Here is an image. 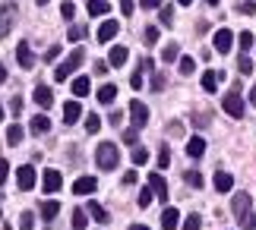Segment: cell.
Instances as JSON below:
<instances>
[{"label":"cell","instance_id":"obj_44","mask_svg":"<svg viewBox=\"0 0 256 230\" xmlns=\"http://www.w3.org/2000/svg\"><path fill=\"white\" fill-rule=\"evenodd\" d=\"M73 13H76L73 3H60V16H64V19H73Z\"/></svg>","mask_w":256,"mask_h":230},{"label":"cell","instance_id":"obj_25","mask_svg":"<svg viewBox=\"0 0 256 230\" xmlns=\"http://www.w3.org/2000/svg\"><path fill=\"white\" fill-rule=\"evenodd\" d=\"M114 98H117V85H102L98 88V101L102 104H111Z\"/></svg>","mask_w":256,"mask_h":230},{"label":"cell","instance_id":"obj_13","mask_svg":"<svg viewBox=\"0 0 256 230\" xmlns=\"http://www.w3.org/2000/svg\"><path fill=\"white\" fill-rule=\"evenodd\" d=\"M117 32H120V25H117L114 19H108V22H102V25H98V41H102V44H108V41H111V38H114Z\"/></svg>","mask_w":256,"mask_h":230},{"label":"cell","instance_id":"obj_58","mask_svg":"<svg viewBox=\"0 0 256 230\" xmlns=\"http://www.w3.org/2000/svg\"><path fill=\"white\" fill-rule=\"evenodd\" d=\"M177 3H184V6H190V3H193V0H177Z\"/></svg>","mask_w":256,"mask_h":230},{"label":"cell","instance_id":"obj_38","mask_svg":"<svg viewBox=\"0 0 256 230\" xmlns=\"http://www.w3.org/2000/svg\"><path fill=\"white\" fill-rule=\"evenodd\" d=\"M240 227H244V230H256V215H253V212L244 215V218H240Z\"/></svg>","mask_w":256,"mask_h":230},{"label":"cell","instance_id":"obj_22","mask_svg":"<svg viewBox=\"0 0 256 230\" xmlns=\"http://www.w3.org/2000/svg\"><path fill=\"white\" fill-rule=\"evenodd\" d=\"M57 215H60V205H57L54 199H48V202H42V218H44V221H54Z\"/></svg>","mask_w":256,"mask_h":230},{"label":"cell","instance_id":"obj_2","mask_svg":"<svg viewBox=\"0 0 256 230\" xmlns=\"http://www.w3.org/2000/svg\"><path fill=\"white\" fill-rule=\"evenodd\" d=\"M82 60H86V51H80V47H76V51H70V57H66L64 63L54 69V79H60V82H64V79H70L76 69L82 66Z\"/></svg>","mask_w":256,"mask_h":230},{"label":"cell","instance_id":"obj_53","mask_svg":"<svg viewBox=\"0 0 256 230\" xmlns=\"http://www.w3.org/2000/svg\"><path fill=\"white\" fill-rule=\"evenodd\" d=\"M240 13H247V16L256 13V3H240Z\"/></svg>","mask_w":256,"mask_h":230},{"label":"cell","instance_id":"obj_18","mask_svg":"<svg viewBox=\"0 0 256 230\" xmlns=\"http://www.w3.org/2000/svg\"><path fill=\"white\" fill-rule=\"evenodd\" d=\"M222 79H224L222 73H215V69H206V73H202V88H206V92H215Z\"/></svg>","mask_w":256,"mask_h":230},{"label":"cell","instance_id":"obj_23","mask_svg":"<svg viewBox=\"0 0 256 230\" xmlns=\"http://www.w3.org/2000/svg\"><path fill=\"white\" fill-rule=\"evenodd\" d=\"M88 16H104L108 9H111V3H108V0H88Z\"/></svg>","mask_w":256,"mask_h":230},{"label":"cell","instance_id":"obj_11","mask_svg":"<svg viewBox=\"0 0 256 230\" xmlns=\"http://www.w3.org/2000/svg\"><path fill=\"white\" fill-rule=\"evenodd\" d=\"M42 186H44V193H57V189L64 186V180H60L57 171H44L42 174Z\"/></svg>","mask_w":256,"mask_h":230},{"label":"cell","instance_id":"obj_35","mask_svg":"<svg viewBox=\"0 0 256 230\" xmlns=\"http://www.w3.org/2000/svg\"><path fill=\"white\" fill-rule=\"evenodd\" d=\"M98 126H102L98 114H88V117H86V129H88V133H98Z\"/></svg>","mask_w":256,"mask_h":230},{"label":"cell","instance_id":"obj_15","mask_svg":"<svg viewBox=\"0 0 256 230\" xmlns=\"http://www.w3.org/2000/svg\"><path fill=\"white\" fill-rule=\"evenodd\" d=\"M126 57H130V51H126V47H120V44H114L111 51H108V63H111V66H124Z\"/></svg>","mask_w":256,"mask_h":230},{"label":"cell","instance_id":"obj_31","mask_svg":"<svg viewBox=\"0 0 256 230\" xmlns=\"http://www.w3.org/2000/svg\"><path fill=\"white\" fill-rule=\"evenodd\" d=\"M73 230H86V212H82V208L73 212Z\"/></svg>","mask_w":256,"mask_h":230},{"label":"cell","instance_id":"obj_14","mask_svg":"<svg viewBox=\"0 0 256 230\" xmlns=\"http://www.w3.org/2000/svg\"><path fill=\"white\" fill-rule=\"evenodd\" d=\"M48 129H51V120H48L44 114H35L32 123H28V133H32V136H44Z\"/></svg>","mask_w":256,"mask_h":230},{"label":"cell","instance_id":"obj_43","mask_svg":"<svg viewBox=\"0 0 256 230\" xmlns=\"http://www.w3.org/2000/svg\"><path fill=\"white\" fill-rule=\"evenodd\" d=\"M152 88H155V92H162V88H164V76L162 73H152Z\"/></svg>","mask_w":256,"mask_h":230},{"label":"cell","instance_id":"obj_34","mask_svg":"<svg viewBox=\"0 0 256 230\" xmlns=\"http://www.w3.org/2000/svg\"><path fill=\"white\" fill-rule=\"evenodd\" d=\"M202 221H200V215H186V221H184V230H200Z\"/></svg>","mask_w":256,"mask_h":230},{"label":"cell","instance_id":"obj_55","mask_svg":"<svg viewBox=\"0 0 256 230\" xmlns=\"http://www.w3.org/2000/svg\"><path fill=\"white\" fill-rule=\"evenodd\" d=\"M4 82H6V66L0 63V85H4Z\"/></svg>","mask_w":256,"mask_h":230},{"label":"cell","instance_id":"obj_37","mask_svg":"<svg viewBox=\"0 0 256 230\" xmlns=\"http://www.w3.org/2000/svg\"><path fill=\"white\" fill-rule=\"evenodd\" d=\"M184 180H186V183H190L193 189H200V186H202V174H196V171H190V174H186Z\"/></svg>","mask_w":256,"mask_h":230},{"label":"cell","instance_id":"obj_52","mask_svg":"<svg viewBox=\"0 0 256 230\" xmlns=\"http://www.w3.org/2000/svg\"><path fill=\"white\" fill-rule=\"evenodd\" d=\"M108 120H111V126H117V123L124 120V114H120V111H111V117H108Z\"/></svg>","mask_w":256,"mask_h":230},{"label":"cell","instance_id":"obj_27","mask_svg":"<svg viewBox=\"0 0 256 230\" xmlns=\"http://www.w3.org/2000/svg\"><path fill=\"white\" fill-rule=\"evenodd\" d=\"M88 215H92L98 224H104V221H108V212H104V208L98 205V202H88Z\"/></svg>","mask_w":256,"mask_h":230},{"label":"cell","instance_id":"obj_51","mask_svg":"<svg viewBox=\"0 0 256 230\" xmlns=\"http://www.w3.org/2000/svg\"><path fill=\"white\" fill-rule=\"evenodd\" d=\"M171 19H174V13H171V6H164V9H162V22H164V25H168V22H171Z\"/></svg>","mask_w":256,"mask_h":230},{"label":"cell","instance_id":"obj_16","mask_svg":"<svg viewBox=\"0 0 256 230\" xmlns=\"http://www.w3.org/2000/svg\"><path fill=\"white\" fill-rule=\"evenodd\" d=\"M186 155H190V158H202L206 155V139L202 136H193L190 142H186Z\"/></svg>","mask_w":256,"mask_h":230},{"label":"cell","instance_id":"obj_5","mask_svg":"<svg viewBox=\"0 0 256 230\" xmlns=\"http://www.w3.org/2000/svg\"><path fill=\"white\" fill-rule=\"evenodd\" d=\"M250 193H234V199H231V212H234V218H238V221H240V218L244 215H250Z\"/></svg>","mask_w":256,"mask_h":230},{"label":"cell","instance_id":"obj_6","mask_svg":"<svg viewBox=\"0 0 256 230\" xmlns=\"http://www.w3.org/2000/svg\"><path fill=\"white\" fill-rule=\"evenodd\" d=\"M32 98H35V104L42 107V111H48V107H54V92H51L48 85H35Z\"/></svg>","mask_w":256,"mask_h":230},{"label":"cell","instance_id":"obj_54","mask_svg":"<svg viewBox=\"0 0 256 230\" xmlns=\"http://www.w3.org/2000/svg\"><path fill=\"white\" fill-rule=\"evenodd\" d=\"M57 54H60V47H57V44H54V47H51V51H48L44 57H48V60H57Z\"/></svg>","mask_w":256,"mask_h":230},{"label":"cell","instance_id":"obj_1","mask_svg":"<svg viewBox=\"0 0 256 230\" xmlns=\"http://www.w3.org/2000/svg\"><path fill=\"white\" fill-rule=\"evenodd\" d=\"M95 161H98L102 171H114V167L120 164V152H117L114 142H102V145H98V152H95Z\"/></svg>","mask_w":256,"mask_h":230},{"label":"cell","instance_id":"obj_32","mask_svg":"<svg viewBox=\"0 0 256 230\" xmlns=\"http://www.w3.org/2000/svg\"><path fill=\"white\" fill-rule=\"evenodd\" d=\"M238 69H240V73H244V76H250V73H253V60H250L247 54H244V57L238 60Z\"/></svg>","mask_w":256,"mask_h":230},{"label":"cell","instance_id":"obj_17","mask_svg":"<svg viewBox=\"0 0 256 230\" xmlns=\"http://www.w3.org/2000/svg\"><path fill=\"white\" fill-rule=\"evenodd\" d=\"M149 186H152V193L162 199H168V186H164V180H162V174H149Z\"/></svg>","mask_w":256,"mask_h":230},{"label":"cell","instance_id":"obj_42","mask_svg":"<svg viewBox=\"0 0 256 230\" xmlns=\"http://www.w3.org/2000/svg\"><path fill=\"white\" fill-rule=\"evenodd\" d=\"M82 38H86V28L82 25H73L70 28V41H82Z\"/></svg>","mask_w":256,"mask_h":230},{"label":"cell","instance_id":"obj_41","mask_svg":"<svg viewBox=\"0 0 256 230\" xmlns=\"http://www.w3.org/2000/svg\"><path fill=\"white\" fill-rule=\"evenodd\" d=\"M168 164H171V152H168V148L162 145V152H158V167L164 171V167H168Z\"/></svg>","mask_w":256,"mask_h":230},{"label":"cell","instance_id":"obj_33","mask_svg":"<svg viewBox=\"0 0 256 230\" xmlns=\"http://www.w3.org/2000/svg\"><path fill=\"white\" fill-rule=\"evenodd\" d=\"M32 227H35V215L26 212L22 218H19V230H32Z\"/></svg>","mask_w":256,"mask_h":230},{"label":"cell","instance_id":"obj_40","mask_svg":"<svg viewBox=\"0 0 256 230\" xmlns=\"http://www.w3.org/2000/svg\"><path fill=\"white\" fill-rule=\"evenodd\" d=\"M152 196H155V193H152V186H146V189H140V205L146 208V205L152 202Z\"/></svg>","mask_w":256,"mask_h":230},{"label":"cell","instance_id":"obj_46","mask_svg":"<svg viewBox=\"0 0 256 230\" xmlns=\"http://www.w3.org/2000/svg\"><path fill=\"white\" fill-rule=\"evenodd\" d=\"M168 133H171V136H184V123H177V120H174V123L168 126Z\"/></svg>","mask_w":256,"mask_h":230},{"label":"cell","instance_id":"obj_20","mask_svg":"<svg viewBox=\"0 0 256 230\" xmlns=\"http://www.w3.org/2000/svg\"><path fill=\"white\" fill-rule=\"evenodd\" d=\"M177 224H180V215H177V208H164V212H162V227H164V230H174Z\"/></svg>","mask_w":256,"mask_h":230},{"label":"cell","instance_id":"obj_21","mask_svg":"<svg viewBox=\"0 0 256 230\" xmlns=\"http://www.w3.org/2000/svg\"><path fill=\"white\" fill-rule=\"evenodd\" d=\"M80 114H82V107L76 104V101H66V104H64V123H76V120H80Z\"/></svg>","mask_w":256,"mask_h":230},{"label":"cell","instance_id":"obj_47","mask_svg":"<svg viewBox=\"0 0 256 230\" xmlns=\"http://www.w3.org/2000/svg\"><path fill=\"white\" fill-rule=\"evenodd\" d=\"M6 174H10V164L0 158V183H6Z\"/></svg>","mask_w":256,"mask_h":230},{"label":"cell","instance_id":"obj_56","mask_svg":"<svg viewBox=\"0 0 256 230\" xmlns=\"http://www.w3.org/2000/svg\"><path fill=\"white\" fill-rule=\"evenodd\" d=\"M250 104H256V85H253V92H250Z\"/></svg>","mask_w":256,"mask_h":230},{"label":"cell","instance_id":"obj_4","mask_svg":"<svg viewBox=\"0 0 256 230\" xmlns=\"http://www.w3.org/2000/svg\"><path fill=\"white\" fill-rule=\"evenodd\" d=\"M13 19H16V3H0V38L10 35Z\"/></svg>","mask_w":256,"mask_h":230},{"label":"cell","instance_id":"obj_62","mask_svg":"<svg viewBox=\"0 0 256 230\" xmlns=\"http://www.w3.org/2000/svg\"><path fill=\"white\" fill-rule=\"evenodd\" d=\"M6 230H13V227H6Z\"/></svg>","mask_w":256,"mask_h":230},{"label":"cell","instance_id":"obj_26","mask_svg":"<svg viewBox=\"0 0 256 230\" xmlns=\"http://www.w3.org/2000/svg\"><path fill=\"white\" fill-rule=\"evenodd\" d=\"M6 142L10 145H19V142H22V126H19V123H13V126L6 129Z\"/></svg>","mask_w":256,"mask_h":230},{"label":"cell","instance_id":"obj_49","mask_svg":"<svg viewBox=\"0 0 256 230\" xmlns=\"http://www.w3.org/2000/svg\"><path fill=\"white\" fill-rule=\"evenodd\" d=\"M136 129H140V126H133V129H126V133H124V142H136Z\"/></svg>","mask_w":256,"mask_h":230},{"label":"cell","instance_id":"obj_8","mask_svg":"<svg viewBox=\"0 0 256 230\" xmlns=\"http://www.w3.org/2000/svg\"><path fill=\"white\" fill-rule=\"evenodd\" d=\"M16 183H19V189H32L35 186V167L32 164H22L16 171Z\"/></svg>","mask_w":256,"mask_h":230},{"label":"cell","instance_id":"obj_30","mask_svg":"<svg viewBox=\"0 0 256 230\" xmlns=\"http://www.w3.org/2000/svg\"><path fill=\"white\" fill-rule=\"evenodd\" d=\"M142 41H146V44H155V41H158V28H155V25H146Z\"/></svg>","mask_w":256,"mask_h":230},{"label":"cell","instance_id":"obj_24","mask_svg":"<svg viewBox=\"0 0 256 230\" xmlns=\"http://www.w3.org/2000/svg\"><path fill=\"white\" fill-rule=\"evenodd\" d=\"M88 88H92V85H88V76H76V79H73V95H76V98L88 95Z\"/></svg>","mask_w":256,"mask_h":230},{"label":"cell","instance_id":"obj_45","mask_svg":"<svg viewBox=\"0 0 256 230\" xmlns=\"http://www.w3.org/2000/svg\"><path fill=\"white\" fill-rule=\"evenodd\" d=\"M22 98H13V101H10V111H13V114H22Z\"/></svg>","mask_w":256,"mask_h":230},{"label":"cell","instance_id":"obj_28","mask_svg":"<svg viewBox=\"0 0 256 230\" xmlns=\"http://www.w3.org/2000/svg\"><path fill=\"white\" fill-rule=\"evenodd\" d=\"M130 161L136 164V167H142L146 161H149V152H146V148L140 145V148H133V155H130Z\"/></svg>","mask_w":256,"mask_h":230},{"label":"cell","instance_id":"obj_3","mask_svg":"<svg viewBox=\"0 0 256 230\" xmlns=\"http://www.w3.org/2000/svg\"><path fill=\"white\" fill-rule=\"evenodd\" d=\"M222 107H224V114L228 117H244V98H240V92H228L224 95V101H222Z\"/></svg>","mask_w":256,"mask_h":230},{"label":"cell","instance_id":"obj_36","mask_svg":"<svg viewBox=\"0 0 256 230\" xmlns=\"http://www.w3.org/2000/svg\"><path fill=\"white\" fill-rule=\"evenodd\" d=\"M193 69H196V63H193V57H180V73H184V76H190Z\"/></svg>","mask_w":256,"mask_h":230},{"label":"cell","instance_id":"obj_9","mask_svg":"<svg viewBox=\"0 0 256 230\" xmlns=\"http://www.w3.org/2000/svg\"><path fill=\"white\" fill-rule=\"evenodd\" d=\"M16 60L22 69H32L35 66V57H32V47H28V41H19L16 44Z\"/></svg>","mask_w":256,"mask_h":230},{"label":"cell","instance_id":"obj_19","mask_svg":"<svg viewBox=\"0 0 256 230\" xmlns=\"http://www.w3.org/2000/svg\"><path fill=\"white\" fill-rule=\"evenodd\" d=\"M215 189H218V193H231V189H234V177L218 171V174H215Z\"/></svg>","mask_w":256,"mask_h":230},{"label":"cell","instance_id":"obj_57","mask_svg":"<svg viewBox=\"0 0 256 230\" xmlns=\"http://www.w3.org/2000/svg\"><path fill=\"white\" fill-rule=\"evenodd\" d=\"M130 230H149V227H142V224H133V227H130Z\"/></svg>","mask_w":256,"mask_h":230},{"label":"cell","instance_id":"obj_60","mask_svg":"<svg viewBox=\"0 0 256 230\" xmlns=\"http://www.w3.org/2000/svg\"><path fill=\"white\" fill-rule=\"evenodd\" d=\"M0 120H4V104H0Z\"/></svg>","mask_w":256,"mask_h":230},{"label":"cell","instance_id":"obj_29","mask_svg":"<svg viewBox=\"0 0 256 230\" xmlns=\"http://www.w3.org/2000/svg\"><path fill=\"white\" fill-rule=\"evenodd\" d=\"M177 54H180V47H177V44L171 41V44L162 51V60H164V63H174V60H177Z\"/></svg>","mask_w":256,"mask_h":230},{"label":"cell","instance_id":"obj_12","mask_svg":"<svg viewBox=\"0 0 256 230\" xmlns=\"http://www.w3.org/2000/svg\"><path fill=\"white\" fill-rule=\"evenodd\" d=\"M130 117H133V126H146V120H149V107L140 104V101H130Z\"/></svg>","mask_w":256,"mask_h":230},{"label":"cell","instance_id":"obj_50","mask_svg":"<svg viewBox=\"0 0 256 230\" xmlns=\"http://www.w3.org/2000/svg\"><path fill=\"white\" fill-rule=\"evenodd\" d=\"M140 3H142L146 9H158V6H162V0H140Z\"/></svg>","mask_w":256,"mask_h":230},{"label":"cell","instance_id":"obj_61","mask_svg":"<svg viewBox=\"0 0 256 230\" xmlns=\"http://www.w3.org/2000/svg\"><path fill=\"white\" fill-rule=\"evenodd\" d=\"M206 3H218V0H206Z\"/></svg>","mask_w":256,"mask_h":230},{"label":"cell","instance_id":"obj_10","mask_svg":"<svg viewBox=\"0 0 256 230\" xmlns=\"http://www.w3.org/2000/svg\"><path fill=\"white\" fill-rule=\"evenodd\" d=\"M95 186H98V180H95V177H80V180L73 183V193H76V196H92V193H95Z\"/></svg>","mask_w":256,"mask_h":230},{"label":"cell","instance_id":"obj_39","mask_svg":"<svg viewBox=\"0 0 256 230\" xmlns=\"http://www.w3.org/2000/svg\"><path fill=\"white\" fill-rule=\"evenodd\" d=\"M250 47H253V35H250V32H240V51L247 54Z\"/></svg>","mask_w":256,"mask_h":230},{"label":"cell","instance_id":"obj_48","mask_svg":"<svg viewBox=\"0 0 256 230\" xmlns=\"http://www.w3.org/2000/svg\"><path fill=\"white\" fill-rule=\"evenodd\" d=\"M120 13H124V16L133 13V0H120Z\"/></svg>","mask_w":256,"mask_h":230},{"label":"cell","instance_id":"obj_7","mask_svg":"<svg viewBox=\"0 0 256 230\" xmlns=\"http://www.w3.org/2000/svg\"><path fill=\"white\" fill-rule=\"evenodd\" d=\"M234 47V35H231V28H218L215 32V51L218 54H228Z\"/></svg>","mask_w":256,"mask_h":230},{"label":"cell","instance_id":"obj_59","mask_svg":"<svg viewBox=\"0 0 256 230\" xmlns=\"http://www.w3.org/2000/svg\"><path fill=\"white\" fill-rule=\"evenodd\" d=\"M35 3H38V6H42V3H48V0H35Z\"/></svg>","mask_w":256,"mask_h":230}]
</instances>
